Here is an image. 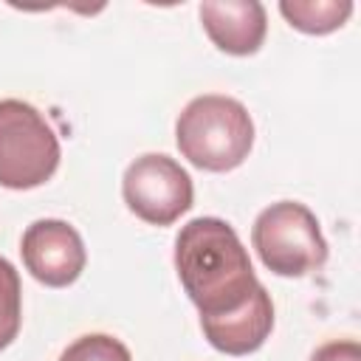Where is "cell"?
<instances>
[{
  "label": "cell",
  "mask_w": 361,
  "mask_h": 361,
  "mask_svg": "<svg viewBox=\"0 0 361 361\" xmlns=\"http://www.w3.org/2000/svg\"><path fill=\"white\" fill-rule=\"evenodd\" d=\"M175 144L192 166L203 172H231L254 147V118L243 102L203 93L180 110Z\"/></svg>",
  "instance_id": "obj_2"
},
{
  "label": "cell",
  "mask_w": 361,
  "mask_h": 361,
  "mask_svg": "<svg viewBox=\"0 0 361 361\" xmlns=\"http://www.w3.org/2000/svg\"><path fill=\"white\" fill-rule=\"evenodd\" d=\"M127 209L149 226H172L192 209L195 186L189 172L164 152L138 155L121 178Z\"/></svg>",
  "instance_id": "obj_5"
},
{
  "label": "cell",
  "mask_w": 361,
  "mask_h": 361,
  "mask_svg": "<svg viewBox=\"0 0 361 361\" xmlns=\"http://www.w3.org/2000/svg\"><path fill=\"white\" fill-rule=\"evenodd\" d=\"M197 14L214 48L228 56H251L265 42L268 14L257 0H206Z\"/></svg>",
  "instance_id": "obj_7"
},
{
  "label": "cell",
  "mask_w": 361,
  "mask_h": 361,
  "mask_svg": "<svg viewBox=\"0 0 361 361\" xmlns=\"http://www.w3.org/2000/svg\"><path fill=\"white\" fill-rule=\"evenodd\" d=\"M310 361H361V347L353 338L327 341V344H322V347L313 350Z\"/></svg>",
  "instance_id": "obj_12"
},
{
  "label": "cell",
  "mask_w": 361,
  "mask_h": 361,
  "mask_svg": "<svg viewBox=\"0 0 361 361\" xmlns=\"http://www.w3.org/2000/svg\"><path fill=\"white\" fill-rule=\"evenodd\" d=\"M200 330L206 341L223 355H248L265 344L274 330V302L265 285L254 290V296L223 316L200 319Z\"/></svg>",
  "instance_id": "obj_8"
},
{
  "label": "cell",
  "mask_w": 361,
  "mask_h": 361,
  "mask_svg": "<svg viewBox=\"0 0 361 361\" xmlns=\"http://www.w3.org/2000/svg\"><path fill=\"white\" fill-rule=\"evenodd\" d=\"M62 149L45 116L23 99H0V186L37 189L54 178Z\"/></svg>",
  "instance_id": "obj_4"
},
{
  "label": "cell",
  "mask_w": 361,
  "mask_h": 361,
  "mask_svg": "<svg viewBox=\"0 0 361 361\" xmlns=\"http://www.w3.org/2000/svg\"><path fill=\"white\" fill-rule=\"evenodd\" d=\"M23 324V285L17 268L0 257V350H6Z\"/></svg>",
  "instance_id": "obj_10"
},
{
  "label": "cell",
  "mask_w": 361,
  "mask_h": 361,
  "mask_svg": "<svg viewBox=\"0 0 361 361\" xmlns=\"http://www.w3.org/2000/svg\"><path fill=\"white\" fill-rule=\"evenodd\" d=\"M59 361H133V355L116 336L87 333V336H79L73 344H68Z\"/></svg>",
  "instance_id": "obj_11"
},
{
  "label": "cell",
  "mask_w": 361,
  "mask_h": 361,
  "mask_svg": "<svg viewBox=\"0 0 361 361\" xmlns=\"http://www.w3.org/2000/svg\"><path fill=\"white\" fill-rule=\"evenodd\" d=\"M20 254L25 271L45 288L73 285L87 265L82 234L68 220H56V217L34 220L23 231Z\"/></svg>",
  "instance_id": "obj_6"
},
{
  "label": "cell",
  "mask_w": 361,
  "mask_h": 361,
  "mask_svg": "<svg viewBox=\"0 0 361 361\" xmlns=\"http://www.w3.org/2000/svg\"><path fill=\"white\" fill-rule=\"evenodd\" d=\"M175 271L200 319L243 307L262 285L237 231L220 217H195L175 237Z\"/></svg>",
  "instance_id": "obj_1"
},
{
  "label": "cell",
  "mask_w": 361,
  "mask_h": 361,
  "mask_svg": "<svg viewBox=\"0 0 361 361\" xmlns=\"http://www.w3.org/2000/svg\"><path fill=\"white\" fill-rule=\"evenodd\" d=\"M279 14L288 20L290 28L310 37H324L338 31L350 20L353 3L350 0H282Z\"/></svg>",
  "instance_id": "obj_9"
},
{
  "label": "cell",
  "mask_w": 361,
  "mask_h": 361,
  "mask_svg": "<svg viewBox=\"0 0 361 361\" xmlns=\"http://www.w3.org/2000/svg\"><path fill=\"white\" fill-rule=\"evenodd\" d=\"M251 245L276 276H307L327 262V240L316 214L299 200L262 209L251 226Z\"/></svg>",
  "instance_id": "obj_3"
}]
</instances>
